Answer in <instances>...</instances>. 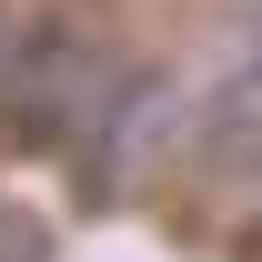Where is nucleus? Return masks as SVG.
<instances>
[{
    "label": "nucleus",
    "instance_id": "nucleus-1",
    "mask_svg": "<svg viewBox=\"0 0 262 262\" xmlns=\"http://www.w3.org/2000/svg\"><path fill=\"white\" fill-rule=\"evenodd\" d=\"M0 91H10V121L31 131L40 151H61V141L91 131L101 91H111V61H101V40L81 31V20H40V31L0 61Z\"/></svg>",
    "mask_w": 262,
    "mask_h": 262
},
{
    "label": "nucleus",
    "instance_id": "nucleus-2",
    "mask_svg": "<svg viewBox=\"0 0 262 262\" xmlns=\"http://www.w3.org/2000/svg\"><path fill=\"white\" fill-rule=\"evenodd\" d=\"M202 131L222 151H262V20L242 31V51L222 61V81L202 91Z\"/></svg>",
    "mask_w": 262,
    "mask_h": 262
}]
</instances>
